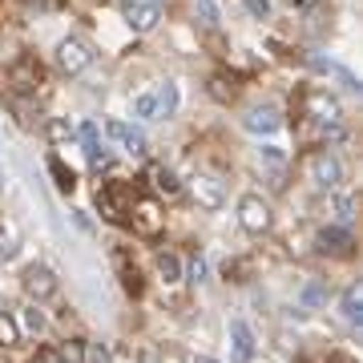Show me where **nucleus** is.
I'll return each mask as SVG.
<instances>
[{
  "label": "nucleus",
  "mask_w": 363,
  "mask_h": 363,
  "mask_svg": "<svg viewBox=\"0 0 363 363\" xmlns=\"http://www.w3.org/2000/svg\"><path fill=\"white\" fill-rule=\"evenodd\" d=\"M150 178H154V194L157 198H178L182 194V182H178V174L169 166H154L150 169Z\"/></svg>",
  "instance_id": "f3484780"
},
{
  "label": "nucleus",
  "mask_w": 363,
  "mask_h": 363,
  "mask_svg": "<svg viewBox=\"0 0 363 363\" xmlns=\"http://www.w3.org/2000/svg\"><path fill=\"white\" fill-rule=\"evenodd\" d=\"M259 157L267 162V166H283V162H286V154L279 150V145H262V150H259Z\"/></svg>",
  "instance_id": "473e14b6"
},
{
  "label": "nucleus",
  "mask_w": 363,
  "mask_h": 363,
  "mask_svg": "<svg viewBox=\"0 0 363 363\" xmlns=\"http://www.w3.org/2000/svg\"><path fill=\"white\" fill-rule=\"evenodd\" d=\"M133 117L154 121L157 117V93H138V97H133Z\"/></svg>",
  "instance_id": "393cba45"
},
{
  "label": "nucleus",
  "mask_w": 363,
  "mask_h": 363,
  "mask_svg": "<svg viewBox=\"0 0 363 363\" xmlns=\"http://www.w3.org/2000/svg\"><path fill=\"white\" fill-rule=\"evenodd\" d=\"M77 138H81V150H85V157H89L93 169H105V166H109V154H105V145H101V130H97L93 121H81V125H77Z\"/></svg>",
  "instance_id": "2eb2a0df"
},
{
  "label": "nucleus",
  "mask_w": 363,
  "mask_h": 363,
  "mask_svg": "<svg viewBox=\"0 0 363 363\" xmlns=\"http://www.w3.org/2000/svg\"><path fill=\"white\" fill-rule=\"evenodd\" d=\"M105 138H109V142H117L130 157H145V154H150L145 133L133 130V125H125V121H117V117H109V121H105Z\"/></svg>",
  "instance_id": "1a4fd4ad"
},
{
  "label": "nucleus",
  "mask_w": 363,
  "mask_h": 363,
  "mask_svg": "<svg viewBox=\"0 0 363 363\" xmlns=\"http://www.w3.org/2000/svg\"><path fill=\"white\" fill-rule=\"evenodd\" d=\"M45 138H49L52 145L73 142V138H77V125H69V117H52L49 125H45Z\"/></svg>",
  "instance_id": "5701e85b"
},
{
  "label": "nucleus",
  "mask_w": 363,
  "mask_h": 363,
  "mask_svg": "<svg viewBox=\"0 0 363 363\" xmlns=\"http://www.w3.org/2000/svg\"><path fill=\"white\" fill-rule=\"evenodd\" d=\"M198 21H202V28H218V21H222L218 4L214 0H198Z\"/></svg>",
  "instance_id": "c85d7f7f"
},
{
  "label": "nucleus",
  "mask_w": 363,
  "mask_h": 363,
  "mask_svg": "<svg viewBox=\"0 0 363 363\" xmlns=\"http://www.w3.org/2000/svg\"><path fill=\"white\" fill-rule=\"evenodd\" d=\"M113 262H117V271H121V286L130 295H142V274H138V267L125 262V250H113Z\"/></svg>",
  "instance_id": "aec40b11"
},
{
  "label": "nucleus",
  "mask_w": 363,
  "mask_h": 363,
  "mask_svg": "<svg viewBox=\"0 0 363 363\" xmlns=\"http://www.w3.org/2000/svg\"><path fill=\"white\" fill-rule=\"evenodd\" d=\"M307 178L319 186V190H339V182H343V162H339L331 150H315L307 157Z\"/></svg>",
  "instance_id": "20e7f679"
},
{
  "label": "nucleus",
  "mask_w": 363,
  "mask_h": 363,
  "mask_svg": "<svg viewBox=\"0 0 363 363\" xmlns=\"http://www.w3.org/2000/svg\"><path fill=\"white\" fill-rule=\"evenodd\" d=\"M339 315H343V323H351V327L363 323V291H359V283H351L347 291L339 295Z\"/></svg>",
  "instance_id": "dca6fc26"
},
{
  "label": "nucleus",
  "mask_w": 363,
  "mask_h": 363,
  "mask_svg": "<svg viewBox=\"0 0 363 363\" xmlns=\"http://www.w3.org/2000/svg\"><path fill=\"white\" fill-rule=\"evenodd\" d=\"M4 81H9V89H13L16 97H33V93L45 85V65H40L33 52H21L16 61H9Z\"/></svg>",
  "instance_id": "f257e3e1"
},
{
  "label": "nucleus",
  "mask_w": 363,
  "mask_h": 363,
  "mask_svg": "<svg viewBox=\"0 0 363 363\" xmlns=\"http://www.w3.org/2000/svg\"><path fill=\"white\" fill-rule=\"evenodd\" d=\"M57 355H61V363H85V339H65Z\"/></svg>",
  "instance_id": "bb28decb"
},
{
  "label": "nucleus",
  "mask_w": 363,
  "mask_h": 363,
  "mask_svg": "<svg viewBox=\"0 0 363 363\" xmlns=\"http://www.w3.org/2000/svg\"><path fill=\"white\" fill-rule=\"evenodd\" d=\"M130 206H133V190L125 182H101L97 186V210L109 222H130Z\"/></svg>",
  "instance_id": "f03ea898"
},
{
  "label": "nucleus",
  "mask_w": 363,
  "mask_h": 363,
  "mask_svg": "<svg viewBox=\"0 0 363 363\" xmlns=\"http://www.w3.org/2000/svg\"><path fill=\"white\" fill-rule=\"evenodd\" d=\"M16 327H21V335H40V331L49 327V319H45V311H40V303H28V307H21V315H16Z\"/></svg>",
  "instance_id": "6ab92c4d"
},
{
  "label": "nucleus",
  "mask_w": 363,
  "mask_h": 363,
  "mask_svg": "<svg viewBox=\"0 0 363 363\" xmlns=\"http://www.w3.org/2000/svg\"><path fill=\"white\" fill-rule=\"evenodd\" d=\"M303 303H307V307H319V303H323V286L311 283L307 291H303Z\"/></svg>",
  "instance_id": "f704fd0d"
},
{
  "label": "nucleus",
  "mask_w": 363,
  "mask_h": 363,
  "mask_svg": "<svg viewBox=\"0 0 363 363\" xmlns=\"http://www.w3.org/2000/svg\"><path fill=\"white\" fill-rule=\"evenodd\" d=\"M355 210H359V202H355V194H343V190H331V214H335V226H351V222H355Z\"/></svg>",
  "instance_id": "a211bd4d"
},
{
  "label": "nucleus",
  "mask_w": 363,
  "mask_h": 363,
  "mask_svg": "<svg viewBox=\"0 0 363 363\" xmlns=\"http://www.w3.org/2000/svg\"><path fill=\"white\" fill-rule=\"evenodd\" d=\"M0 182H4V174H0Z\"/></svg>",
  "instance_id": "58836bf2"
},
{
  "label": "nucleus",
  "mask_w": 363,
  "mask_h": 363,
  "mask_svg": "<svg viewBox=\"0 0 363 363\" xmlns=\"http://www.w3.org/2000/svg\"><path fill=\"white\" fill-rule=\"evenodd\" d=\"M234 93H238V89H234V81H226L222 73H214V77H210V97H214V101L226 105V101H234Z\"/></svg>",
  "instance_id": "a878e982"
},
{
  "label": "nucleus",
  "mask_w": 363,
  "mask_h": 363,
  "mask_svg": "<svg viewBox=\"0 0 363 363\" xmlns=\"http://www.w3.org/2000/svg\"><path fill=\"white\" fill-rule=\"evenodd\" d=\"M230 347H234V363H250L259 351V339L250 331L247 319H230Z\"/></svg>",
  "instance_id": "4468645a"
},
{
  "label": "nucleus",
  "mask_w": 363,
  "mask_h": 363,
  "mask_svg": "<svg viewBox=\"0 0 363 363\" xmlns=\"http://www.w3.org/2000/svg\"><path fill=\"white\" fill-rule=\"evenodd\" d=\"M121 21L130 25V33L145 37V33H154L157 28L162 9H157V4H145V0H121Z\"/></svg>",
  "instance_id": "0eeeda50"
},
{
  "label": "nucleus",
  "mask_w": 363,
  "mask_h": 363,
  "mask_svg": "<svg viewBox=\"0 0 363 363\" xmlns=\"http://www.w3.org/2000/svg\"><path fill=\"white\" fill-rule=\"evenodd\" d=\"M190 363H218V359H210V355H198V359H190Z\"/></svg>",
  "instance_id": "e433bc0d"
},
{
  "label": "nucleus",
  "mask_w": 363,
  "mask_h": 363,
  "mask_svg": "<svg viewBox=\"0 0 363 363\" xmlns=\"http://www.w3.org/2000/svg\"><path fill=\"white\" fill-rule=\"evenodd\" d=\"M242 125H247V133L271 138V133H279V130H283V105H274V101L255 105V109H247V117H242Z\"/></svg>",
  "instance_id": "6e6552de"
},
{
  "label": "nucleus",
  "mask_w": 363,
  "mask_h": 363,
  "mask_svg": "<svg viewBox=\"0 0 363 363\" xmlns=\"http://www.w3.org/2000/svg\"><path fill=\"white\" fill-rule=\"evenodd\" d=\"M57 65H61V73L65 77H77V73H85V69L93 65V49L85 37H65L61 45H57Z\"/></svg>",
  "instance_id": "423d86ee"
},
{
  "label": "nucleus",
  "mask_w": 363,
  "mask_h": 363,
  "mask_svg": "<svg viewBox=\"0 0 363 363\" xmlns=\"http://www.w3.org/2000/svg\"><path fill=\"white\" fill-rule=\"evenodd\" d=\"M145 4H162V0H145Z\"/></svg>",
  "instance_id": "4c0bfd02"
},
{
  "label": "nucleus",
  "mask_w": 363,
  "mask_h": 363,
  "mask_svg": "<svg viewBox=\"0 0 363 363\" xmlns=\"http://www.w3.org/2000/svg\"><path fill=\"white\" fill-rule=\"evenodd\" d=\"M157 274L166 286H178L182 283V259L178 255H157Z\"/></svg>",
  "instance_id": "b1692460"
},
{
  "label": "nucleus",
  "mask_w": 363,
  "mask_h": 363,
  "mask_svg": "<svg viewBox=\"0 0 363 363\" xmlns=\"http://www.w3.org/2000/svg\"><path fill=\"white\" fill-rule=\"evenodd\" d=\"M21 286H25V295L33 298V303H45V298L57 295L61 283H57V274H52L45 262H33V267L25 271V279H21Z\"/></svg>",
  "instance_id": "9d476101"
},
{
  "label": "nucleus",
  "mask_w": 363,
  "mask_h": 363,
  "mask_svg": "<svg viewBox=\"0 0 363 363\" xmlns=\"http://www.w3.org/2000/svg\"><path fill=\"white\" fill-rule=\"evenodd\" d=\"M303 117H311L315 125H339L343 121V105H339L335 93H327V89H307L303 93Z\"/></svg>",
  "instance_id": "7ed1b4c3"
},
{
  "label": "nucleus",
  "mask_w": 363,
  "mask_h": 363,
  "mask_svg": "<svg viewBox=\"0 0 363 363\" xmlns=\"http://www.w3.org/2000/svg\"><path fill=\"white\" fill-rule=\"evenodd\" d=\"M49 174H52V182H57V190H61V194H73V186H77V174H73V169H69L57 154L49 157Z\"/></svg>",
  "instance_id": "412c9836"
},
{
  "label": "nucleus",
  "mask_w": 363,
  "mask_h": 363,
  "mask_svg": "<svg viewBox=\"0 0 363 363\" xmlns=\"http://www.w3.org/2000/svg\"><path fill=\"white\" fill-rule=\"evenodd\" d=\"M190 194H194V202L202 210H222L226 206V190H222V182L214 178V174H202V169L190 178Z\"/></svg>",
  "instance_id": "f8f14e48"
},
{
  "label": "nucleus",
  "mask_w": 363,
  "mask_h": 363,
  "mask_svg": "<svg viewBox=\"0 0 363 363\" xmlns=\"http://www.w3.org/2000/svg\"><path fill=\"white\" fill-rule=\"evenodd\" d=\"M315 242H319L323 255H335V259H351V247H355V238H351L347 226H323Z\"/></svg>",
  "instance_id": "ddd939ff"
},
{
  "label": "nucleus",
  "mask_w": 363,
  "mask_h": 363,
  "mask_svg": "<svg viewBox=\"0 0 363 363\" xmlns=\"http://www.w3.org/2000/svg\"><path fill=\"white\" fill-rule=\"evenodd\" d=\"M130 214H133L130 222H133V230H138V234H145V238L162 234V222H166V214H162V206H157L154 198H133Z\"/></svg>",
  "instance_id": "9b49d317"
},
{
  "label": "nucleus",
  "mask_w": 363,
  "mask_h": 363,
  "mask_svg": "<svg viewBox=\"0 0 363 363\" xmlns=\"http://www.w3.org/2000/svg\"><path fill=\"white\" fill-rule=\"evenodd\" d=\"M178 101H182V93L174 81H166L162 89H157V117H174L178 113Z\"/></svg>",
  "instance_id": "4be33fe9"
},
{
  "label": "nucleus",
  "mask_w": 363,
  "mask_h": 363,
  "mask_svg": "<svg viewBox=\"0 0 363 363\" xmlns=\"http://www.w3.org/2000/svg\"><path fill=\"white\" fill-rule=\"evenodd\" d=\"M206 274H210L206 255H194V259H190V283H206Z\"/></svg>",
  "instance_id": "2f4dec72"
},
{
  "label": "nucleus",
  "mask_w": 363,
  "mask_h": 363,
  "mask_svg": "<svg viewBox=\"0 0 363 363\" xmlns=\"http://www.w3.org/2000/svg\"><path fill=\"white\" fill-rule=\"evenodd\" d=\"M271 222H274V214H271V206H267L262 194H242L238 198V226H242L247 234H267Z\"/></svg>",
  "instance_id": "39448f33"
},
{
  "label": "nucleus",
  "mask_w": 363,
  "mask_h": 363,
  "mask_svg": "<svg viewBox=\"0 0 363 363\" xmlns=\"http://www.w3.org/2000/svg\"><path fill=\"white\" fill-rule=\"evenodd\" d=\"M33 363H61V355H57V351H49V347H45V351H37V359H33Z\"/></svg>",
  "instance_id": "c9c22d12"
},
{
  "label": "nucleus",
  "mask_w": 363,
  "mask_h": 363,
  "mask_svg": "<svg viewBox=\"0 0 363 363\" xmlns=\"http://www.w3.org/2000/svg\"><path fill=\"white\" fill-rule=\"evenodd\" d=\"M85 363H113V355L105 343H85Z\"/></svg>",
  "instance_id": "7c9ffc66"
},
{
  "label": "nucleus",
  "mask_w": 363,
  "mask_h": 363,
  "mask_svg": "<svg viewBox=\"0 0 363 363\" xmlns=\"http://www.w3.org/2000/svg\"><path fill=\"white\" fill-rule=\"evenodd\" d=\"M16 255V234L9 222H0V259H13Z\"/></svg>",
  "instance_id": "c756f323"
},
{
  "label": "nucleus",
  "mask_w": 363,
  "mask_h": 363,
  "mask_svg": "<svg viewBox=\"0 0 363 363\" xmlns=\"http://www.w3.org/2000/svg\"><path fill=\"white\" fill-rule=\"evenodd\" d=\"M247 13L255 16V21H267V16H271V0H247Z\"/></svg>",
  "instance_id": "72a5a7b5"
},
{
  "label": "nucleus",
  "mask_w": 363,
  "mask_h": 363,
  "mask_svg": "<svg viewBox=\"0 0 363 363\" xmlns=\"http://www.w3.org/2000/svg\"><path fill=\"white\" fill-rule=\"evenodd\" d=\"M21 343V327L13 315H0V347H16Z\"/></svg>",
  "instance_id": "cd10ccee"
}]
</instances>
